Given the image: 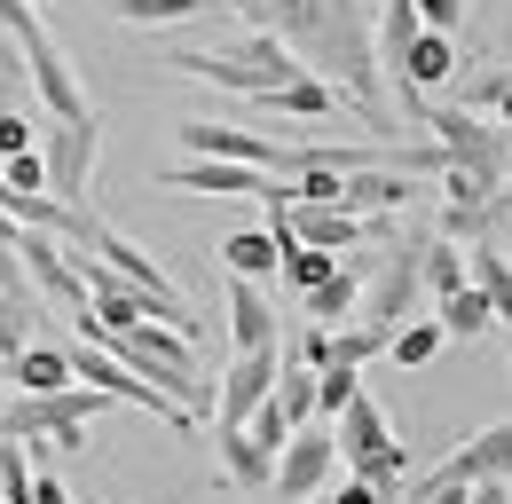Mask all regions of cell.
I'll return each mask as SVG.
<instances>
[{
	"mask_svg": "<svg viewBox=\"0 0 512 504\" xmlns=\"http://www.w3.org/2000/svg\"><path fill=\"white\" fill-rule=\"evenodd\" d=\"M237 8L253 32L284 40V56L308 79H323L339 95V111H355L363 126H386V79L371 63V8L363 0H221Z\"/></svg>",
	"mask_w": 512,
	"mask_h": 504,
	"instance_id": "1",
	"label": "cell"
},
{
	"mask_svg": "<svg viewBox=\"0 0 512 504\" xmlns=\"http://www.w3.org/2000/svg\"><path fill=\"white\" fill-rule=\"evenodd\" d=\"M64 245H71V252H87V260H103V268H111V276H119L127 292H142V300H150V315H158L166 331H182V339H197V331H205V315H197L190 300L174 292V276H166V268H158L150 252L134 245V237H119V229H111L103 213H79V229H71Z\"/></svg>",
	"mask_w": 512,
	"mask_h": 504,
	"instance_id": "2",
	"label": "cell"
},
{
	"mask_svg": "<svg viewBox=\"0 0 512 504\" xmlns=\"http://www.w3.org/2000/svg\"><path fill=\"white\" fill-rule=\"evenodd\" d=\"M103 347H111V355H119L142 386H158V394H166L190 426H205V418H213V386L197 378V355H190V339H182V331H166V323H134V331H111Z\"/></svg>",
	"mask_w": 512,
	"mask_h": 504,
	"instance_id": "3",
	"label": "cell"
},
{
	"mask_svg": "<svg viewBox=\"0 0 512 504\" xmlns=\"http://www.w3.org/2000/svg\"><path fill=\"white\" fill-rule=\"evenodd\" d=\"M103 418V394L95 386H56V394H16L0 402V441L32 449V465L48 449H87V426Z\"/></svg>",
	"mask_w": 512,
	"mask_h": 504,
	"instance_id": "4",
	"label": "cell"
},
{
	"mask_svg": "<svg viewBox=\"0 0 512 504\" xmlns=\"http://www.w3.org/2000/svg\"><path fill=\"white\" fill-rule=\"evenodd\" d=\"M174 71L182 79H205V87H221V95H268V87H284V79H300V63L284 56V40H268V32H245V40H221V48H174Z\"/></svg>",
	"mask_w": 512,
	"mask_h": 504,
	"instance_id": "5",
	"label": "cell"
},
{
	"mask_svg": "<svg viewBox=\"0 0 512 504\" xmlns=\"http://www.w3.org/2000/svg\"><path fill=\"white\" fill-rule=\"evenodd\" d=\"M418 126H434V150L449 166H465L489 197H505V119H473V111H418Z\"/></svg>",
	"mask_w": 512,
	"mask_h": 504,
	"instance_id": "6",
	"label": "cell"
},
{
	"mask_svg": "<svg viewBox=\"0 0 512 504\" xmlns=\"http://www.w3.org/2000/svg\"><path fill=\"white\" fill-rule=\"evenodd\" d=\"M95 158H103V111L48 119V142H40V174H48V197H56V205H87Z\"/></svg>",
	"mask_w": 512,
	"mask_h": 504,
	"instance_id": "7",
	"label": "cell"
},
{
	"mask_svg": "<svg viewBox=\"0 0 512 504\" xmlns=\"http://www.w3.org/2000/svg\"><path fill=\"white\" fill-rule=\"evenodd\" d=\"M512 457V426L505 418H489L481 434H465L457 449H449L442 465H426V473H410L402 489H394V504H426L434 489H473V481H489V473H505Z\"/></svg>",
	"mask_w": 512,
	"mask_h": 504,
	"instance_id": "8",
	"label": "cell"
},
{
	"mask_svg": "<svg viewBox=\"0 0 512 504\" xmlns=\"http://www.w3.org/2000/svg\"><path fill=\"white\" fill-rule=\"evenodd\" d=\"M331 473H339V449H331V426L323 418H308V426H292L284 434V449H276V465H268V489L284 504H308L331 489Z\"/></svg>",
	"mask_w": 512,
	"mask_h": 504,
	"instance_id": "9",
	"label": "cell"
},
{
	"mask_svg": "<svg viewBox=\"0 0 512 504\" xmlns=\"http://www.w3.org/2000/svg\"><path fill=\"white\" fill-rule=\"evenodd\" d=\"M158 189H182V197H260V205H292L276 174H260V166H229V158H182V166H166Z\"/></svg>",
	"mask_w": 512,
	"mask_h": 504,
	"instance_id": "10",
	"label": "cell"
},
{
	"mask_svg": "<svg viewBox=\"0 0 512 504\" xmlns=\"http://www.w3.org/2000/svg\"><path fill=\"white\" fill-rule=\"evenodd\" d=\"M410 300H418V245H386V260H379V276L355 292V323L363 331H394L402 315H410Z\"/></svg>",
	"mask_w": 512,
	"mask_h": 504,
	"instance_id": "11",
	"label": "cell"
},
{
	"mask_svg": "<svg viewBox=\"0 0 512 504\" xmlns=\"http://www.w3.org/2000/svg\"><path fill=\"white\" fill-rule=\"evenodd\" d=\"M276 371H284V347H245V355H229L221 363V426H245L260 402H268V386H276Z\"/></svg>",
	"mask_w": 512,
	"mask_h": 504,
	"instance_id": "12",
	"label": "cell"
},
{
	"mask_svg": "<svg viewBox=\"0 0 512 504\" xmlns=\"http://www.w3.org/2000/svg\"><path fill=\"white\" fill-rule=\"evenodd\" d=\"M284 229H292V245H316V252H355L386 237L379 213L363 221V213H339V205H284Z\"/></svg>",
	"mask_w": 512,
	"mask_h": 504,
	"instance_id": "13",
	"label": "cell"
},
{
	"mask_svg": "<svg viewBox=\"0 0 512 504\" xmlns=\"http://www.w3.org/2000/svg\"><path fill=\"white\" fill-rule=\"evenodd\" d=\"M221 331H229V355H245V347H284V315H276V292H268V284H245V276H229V308H221Z\"/></svg>",
	"mask_w": 512,
	"mask_h": 504,
	"instance_id": "14",
	"label": "cell"
},
{
	"mask_svg": "<svg viewBox=\"0 0 512 504\" xmlns=\"http://www.w3.org/2000/svg\"><path fill=\"white\" fill-rule=\"evenodd\" d=\"M442 79H457V32H426V24H418L410 56H402V71H394V95L410 103V119L426 111V87H442Z\"/></svg>",
	"mask_w": 512,
	"mask_h": 504,
	"instance_id": "15",
	"label": "cell"
},
{
	"mask_svg": "<svg viewBox=\"0 0 512 504\" xmlns=\"http://www.w3.org/2000/svg\"><path fill=\"white\" fill-rule=\"evenodd\" d=\"M182 150L190 158H229V166H260V174H276V142H260L245 126H221V119H182Z\"/></svg>",
	"mask_w": 512,
	"mask_h": 504,
	"instance_id": "16",
	"label": "cell"
},
{
	"mask_svg": "<svg viewBox=\"0 0 512 504\" xmlns=\"http://www.w3.org/2000/svg\"><path fill=\"white\" fill-rule=\"evenodd\" d=\"M410 197H418V189H410L402 166H347L339 189H331V205H339V213H363V221H371V213H402Z\"/></svg>",
	"mask_w": 512,
	"mask_h": 504,
	"instance_id": "17",
	"label": "cell"
},
{
	"mask_svg": "<svg viewBox=\"0 0 512 504\" xmlns=\"http://www.w3.org/2000/svg\"><path fill=\"white\" fill-rule=\"evenodd\" d=\"M323 426H331V449H339V465H347V473H355L363 457H379L386 441H394L386 410L363 394V386H355V394H347V410H339V418H323Z\"/></svg>",
	"mask_w": 512,
	"mask_h": 504,
	"instance_id": "18",
	"label": "cell"
},
{
	"mask_svg": "<svg viewBox=\"0 0 512 504\" xmlns=\"http://www.w3.org/2000/svg\"><path fill=\"white\" fill-rule=\"evenodd\" d=\"M260 111H284V119H300V126H323V119H339V95L323 87V79H284V87H268V95H253Z\"/></svg>",
	"mask_w": 512,
	"mask_h": 504,
	"instance_id": "19",
	"label": "cell"
},
{
	"mask_svg": "<svg viewBox=\"0 0 512 504\" xmlns=\"http://www.w3.org/2000/svg\"><path fill=\"white\" fill-rule=\"evenodd\" d=\"M0 378H16V394H56V386H71V363H64V347L32 339V347H16L0 363Z\"/></svg>",
	"mask_w": 512,
	"mask_h": 504,
	"instance_id": "20",
	"label": "cell"
},
{
	"mask_svg": "<svg viewBox=\"0 0 512 504\" xmlns=\"http://www.w3.org/2000/svg\"><path fill=\"white\" fill-rule=\"evenodd\" d=\"M434 331H442V339H481V331H497V300L473 292V284H457V292L434 300Z\"/></svg>",
	"mask_w": 512,
	"mask_h": 504,
	"instance_id": "21",
	"label": "cell"
},
{
	"mask_svg": "<svg viewBox=\"0 0 512 504\" xmlns=\"http://www.w3.org/2000/svg\"><path fill=\"white\" fill-rule=\"evenodd\" d=\"M355 292H363V268H355V260H339L316 292H300V308H308V323L339 331V315H355Z\"/></svg>",
	"mask_w": 512,
	"mask_h": 504,
	"instance_id": "22",
	"label": "cell"
},
{
	"mask_svg": "<svg viewBox=\"0 0 512 504\" xmlns=\"http://www.w3.org/2000/svg\"><path fill=\"white\" fill-rule=\"evenodd\" d=\"M276 260H284V245H276L268 229H237V237H221V268H229V276H245V284H268V276H276Z\"/></svg>",
	"mask_w": 512,
	"mask_h": 504,
	"instance_id": "23",
	"label": "cell"
},
{
	"mask_svg": "<svg viewBox=\"0 0 512 504\" xmlns=\"http://www.w3.org/2000/svg\"><path fill=\"white\" fill-rule=\"evenodd\" d=\"M268 465H276V457H268L245 426H221V481H229V489H268Z\"/></svg>",
	"mask_w": 512,
	"mask_h": 504,
	"instance_id": "24",
	"label": "cell"
},
{
	"mask_svg": "<svg viewBox=\"0 0 512 504\" xmlns=\"http://www.w3.org/2000/svg\"><path fill=\"white\" fill-rule=\"evenodd\" d=\"M386 355H394L402 371H426V363L442 355V331H434V315H402V323L386 331Z\"/></svg>",
	"mask_w": 512,
	"mask_h": 504,
	"instance_id": "25",
	"label": "cell"
},
{
	"mask_svg": "<svg viewBox=\"0 0 512 504\" xmlns=\"http://www.w3.org/2000/svg\"><path fill=\"white\" fill-rule=\"evenodd\" d=\"M457 284H465V245H449V237L418 245V292L442 300V292H457Z\"/></svg>",
	"mask_w": 512,
	"mask_h": 504,
	"instance_id": "26",
	"label": "cell"
},
{
	"mask_svg": "<svg viewBox=\"0 0 512 504\" xmlns=\"http://www.w3.org/2000/svg\"><path fill=\"white\" fill-rule=\"evenodd\" d=\"M268 402L284 410V426H308V418H316V371L284 363V371H276V386H268Z\"/></svg>",
	"mask_w": 512,
	"mask_h": 504,
	"instance_id": "27",
	"label": "cell"
},
{
	"mask_svg": "<svg viewBox=\"0 0 512 504\" xmlns=\"http://www.w3.org/2000/svg\"><path fill=\"white\" fill-rule=\"evenodd\" d=\"M32 339H40V300L32 292H0V363L16 347H32Z\"/></svg>",
	"mask_w": 512,
	"mask_h": 504,
	"instance_id": "28",
	"label": "cell"
},
{
	"mask_svg": "<svg viewBox=\"0 0 512 504\" xmlns=\"http://www.w3.org/2000/svg\"><path fill=\"white\" fill-rule=\"evenodd\" d=\"M331 268H339V252L292 245V252H284V260H276V276H268V284H284V292H316V284H323V276H331Z\"/></svg>",
	"mask_w": 512,
	"mask_h": 504,
	"instance_id": "29",
	"label": "cell"
},
{
	"mask_svg": "<svg viewBox=\"0 0 512 504\" xmlns=\"http://www.w3.org/2000/svg\"><path fill=\"white\" fill-rule=\"evenodd\" d=\"M347 481H363V489H379V497L394 504V489H402V481H410V449H402V441H386L379 457H363V465H355V473H347Z\"/></svg>",
	"mask_w": 512,
	"mask_h": 504,
	"instance_id": "30",
	"label": "cell"
},
{
	"mask_svg": "<svg viewBox=\"0 0 512 504\" xmlns=\"http://www.w3.org/2000/svg\"><path fill=\"white\" fill-rule=\"evenodd\" d=\"M127 24H182V16H205L213 0H111Z\"/></svg>",
	"mask_w": 512,
	"mask_h": 504,
	"instance_id": "31",
	"label": "cell"
},
{
	"mask_svg": "<svg viewBox=\"0 0 512 504\" xmlns=\"http://www.w3.org/2000/svg\"><path fill=\"white\" fill-rule=\"evenodd\" d=\"M505 87H512L505 63H489V71L465 87V103H457V111H473V119H505Z\"/></svg>",
	"mask_w": 512,
	"mask_h": 504,
	"instance_id": "32",
	"label": "cell"
},
{
	"mask_svg": "<svg viewBox=\"0 0 512 504\" xmlns=\"http://www.w3.org/2000/svg\"><path fill=\"white\" fill-rule=\"evenodd\" d=\"M371 355H386V339H379V331H363V323L331 331V363H339V371H363Z\"/></svg>",
	"mask_w": 512,
	"mask_h": 504,
	"instance_id": "33",
	"label": "cell"
},
{
	"mask_svg": "<svg viewBox=\"0 0 512 504\" xmlns=\"http://www.w3.org/2000/svg\"><path fill=\"white\" fill-rule=\"evenodd\" d=\"M0 111H32V79H24V56L8 32H0Z\"/></svg>",
	"mask_w": 512,
	"mask_h": 504,
	"instance_id": "34",
	"label": "cell"
},
{
	"mask_svg": "<svg viewBox=\"0 0 512 504\" xmlns=\"http://www.w3.org/2000/svg\"><path fill=\"white\" fill-rule=\"evenodd\" d=\"M16 150H40L32 142V111H0V158H16Z\"/></svg>",
	"mask_w": 512,
	"mask_h": 504,
	"instance_id": "35",
	"label": "cell"
},
{
	"mask_svg": "<svg viewBox=\"0 0 512 504\" xmlns=\"http://www.w3.org/2000/svg\"><path fill=\"white\" fill-rule=\"evenodd\" d=\"M410 8H418L426 32H457V24H465V0H410Z\"/></svg>",
	"mask_w": 512,
	"mask_h": 504,
	"instance_id": "36",
	"label": "cell"
},
{
	"mask_svg": "<svg viewBox=\"0 0 512 504\" xmlns=\"http://www.w3.org/2000/svg\"><path fill=\"white\" fill-rule=\"evenodd\" d=\"M292 363H300V371H323V363H331V331H323V323H308V331H300Z\"/></svg>",
	"mask_w": 512,
	"mask_h": 504,
	"instance_id": "37",
	"label": "cell"
},
{
	"mask_svg": "<svg viewBox=\"0 0 512 504\" xmlns=\"http://www.w3.org/2000/svg\"><path fill=\"white\" fill-rule=\"evenodd\" d=\"M32 504H71V489L48 473V465H32Z\"/></svg>",
	"mask_w": 512,
	"mask_h": 504,
	"instance_id": "38",
	"label": "cell"
},
{
	"mask_svg": "<svg viewBox=\"0 0 512 504\" xmlns=\"http://www.w3.org/2000/svg\"><path fill=\"white\" fill-rule=\"evenodd\" d=\"M308 504H386L379 489H363V481H347V489H331V497H308Z\"/></svg>",
	"mask_w": 512,
	"mask_h": 504,
	"instance_id": "39",
	"label": "cell"
},
{
	"mask_svg": "<svg viewBox=\"0 0 512 504\" xmlns=\"http://www.w3.org/2000/svg\"><path fill=\"white\" fill-rule=\"evenodd\" d=\"M473 504H512V489H505V473H489V481H473Z\"/></svg>",
	"mask_w": 512,
	"mask_h": 504,
	"instance_id": "40",
	"label": "cell"
},
{
	"mask_svg": "<svg viewBox=\"0 0 512 504\" xmlns=\"http://www.w3.org/2000/svg\"><path fill=\"white\" fill-rule=\"evenodd\" d=\"M103 8H111V0H103Z\"/></svg>",
	"mask_w": 512,
	"mask_h": 504,
	"instance_id": "41",
	"label": "cell"
}]
</instances>
